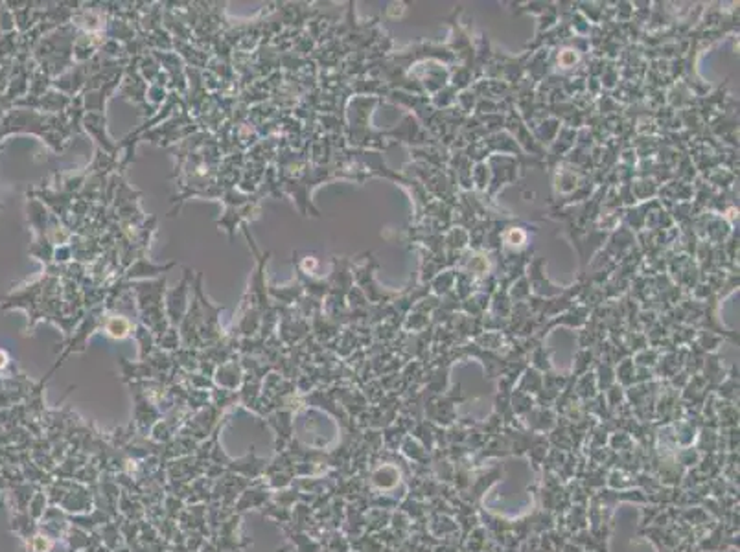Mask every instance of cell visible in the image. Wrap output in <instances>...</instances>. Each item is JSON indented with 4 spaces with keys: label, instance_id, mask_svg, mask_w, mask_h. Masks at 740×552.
<instances>
[{
    "label": "cell",
    "instance_id": "obj_1",
    "mask_svg": "<svg viewBox=\"0 0 740 552\" xmlns=\"http://www.w3.org/2000/svg\"><path fill=\"white\" fill-rule=\"evenodd\" d=\"M674 458L680 462V466H683L687 470V468L696 466L698 462H700V458H702V453L698 451L696 447H685V449L676 451Z\"/></svg>",
    "mask_w": 740,
    "mask_h": 552
}]
</instances>
